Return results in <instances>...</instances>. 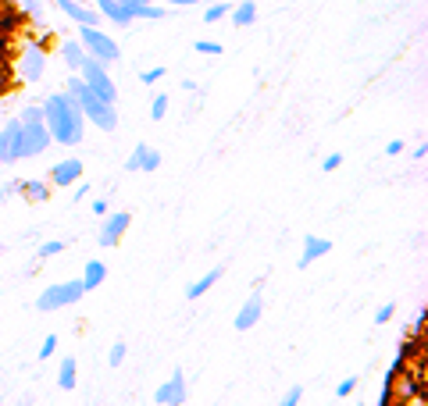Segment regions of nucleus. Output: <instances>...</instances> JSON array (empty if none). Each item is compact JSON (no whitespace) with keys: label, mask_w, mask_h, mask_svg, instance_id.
I'll use <instances>...</instances> for the list:
<instances>
[{"label":"nucleus","mask_w":428,"mask_h":406,"mask_svg":"<svg viewBox=\"0 0 428 406\" xmlns=\"http://www.w3.org/2000/svg\"><path fill=\"white\" fill-rule=\"evenodd\" d=\"M57 253H65V242H61V239H50V242L40 246V260H50V257H57Z\"/></svg>","instance_id":"nucleus-26"},{"label":"nucleus","mask_w":428,"mask_h":406,"mask_svg":"<svg viewBox=\"0 0 428 406\" xmlns=\"http://www.w3.org/2000/svg\"><path fill=\"white\" fill-rule=\"evenodd\" d=\"M425 153H428V146H425V143H418V146H414V161H425Z\"/></svg>","instance_id":"nucleus-40"},{"label":"nucleus","mask_w":428,"mask_h":406,"mask_svg":"<svg viewBox=\"0 0 428 406\" xmlns=\"http://www.w3.org/2000/svg\"><path fill=\"white\" fill-rule=\"evenodd\" d=\"M229 15H232V22H236L239 29H247V25L257 22V4H254V0H239V4H236Z\"/></svg>","instance_id":"nucleus-20"},{"label":"nucleus","mask_w":428,"mask_h":406,"mask_svg":"<svg viewBox=\"0 0 428 406\" xmlns=\"http://www.w3.org/2000/svg\"><path fill=\"white\" fill-rule=\"evenodd\" d=\"M339 164H343V153H328V157L321 161V171H335Z\"/></svg>","instance_id":"nucleus-35"},{"label":"nucleus","mask_w":428,"mask_h":406,"mask_svg":"<svg viewBox=\"0 0 428 406\" xmlns=\"http://www.w3.org/2000/svg\"><path fill=\"white\" fill-rule=\"evenodd\" d=\"M93 4H97L100 18H107V22L121 25V29H129V25H132V15L125 11V4H118V0H93Z\"/></svg>","instance_id":"nucleus-15"},{"label":"nucleus","mask_w":428,"mask_h":406,"mask_svg":"<svg viewBox=\"0 0 428 406\" xmlns=\"http://www.w3.org/2000/svg\"><path fill=\"white\" fill-rule=\"evenodd\" d=\"M0 164H4V146H0Z\"/></svg>","instance_id":"nucleus-42"},{"label":"nucleus","mask_w":428,"mask_h":406,"mask_svg":"<svg viewBox=\"0 0 428 406\" xmlns=\"http://www.w3.org/2000/svg\"><path fill=\"white\" fill-rule=\"evenodd\" d=\"M118 4H129V0H118Z\"/></svg>","instance_id":"nucleus-43"},{"label":"nucleus","mask_w":428,"mask_h":406,"mask_svg":"<svg viewBox=\"0 0 428 406\" xmlns=\"http://www.w3.org/2000/svg\"><path fill=\"white\" fill-rule=\"evenodd\" d=\"M89 207H93V214H97V217H107V214H111V203H107L104 196H97V200L89 203Z\"/></svg>","instance_id":"nucleus-36"},{"label":"nucleus","mask_w":428,"mask_h":406,"mask_svg":"<svg viewBox=\"0 0 428 406\" xmlns=\"http://www.w3.org/2000/svg\"><path fill=\"white\" fill-rule=\"evenodd\" d=\"M43 8H47V0H22V18L40 22L43 18Z\"/></svg>","instance_id":"nucleus-23"},{"label":"nucleus","mask_w":428,"mask_h":406,"mask_svg":"<svg viewBox=\"0 0 428 406\" xmlns=\"http://www.w3.org/2000/svg\"><path fill=\"white\" fill-rule=\"evenodd\" d=\"M50 146V132L43 121H22V161L25 157H36Z\"/></svg>","instance_id":"nucleus-8"},{"label":"nucleus","mask_w":428,"mask_h":406,"mask_svg":"<svg viewBox=\"0 0 428 406\" xmlns=\"http://www.w3.org/2000/svg\"><path fill=\"white\" fill-rule=\"evenodd\" d=\"M86 196H89V185H86V182H75V193H72V200H75V203H82Z\"/></svg>","instance_id":"nucleus-38"},{"label":"nucleus","mask_w":428,"mask_h":406,"mask_svg":"<svg viewBox=\"0 0 428 406\" xmlns=\"http://www.w3.org/2000/svg\"><path fill=\"white\" fill-rule=\"evenodd\" d=\"M57 353V335H47L43 338V350H40V360H50Z\"/></svg>","instance_id":"nucleus-32"},{"label":"nucleus","mask_w":428,"mask_h":406,"mask_svg":"<svg viewBox=\"0 0 428 406\" xmlns=\"http://www.w3.org/2000/svg\"><path fill=\"white\" fill-rule=\"evenodd\" d=\"M61 57H65V65L68 68H82V61H86V50H82V43L79 40H61Z\"/></svg>","instance_id":"nucleus-19"},{"label":"nucleus","mask_w":428,"mask_h":406,"mask_svg":"<svg viewBox=\"0 0 428 406\" xmlns=\"http://www.w3.org/2000/svg\"><path fill=\"white\" fill-rule=\"evenodd\" d=\"M328 249H332V242H328V239H321V235H303V253H300V267H311L314 260L328 257Z\"/></svg>","instance_id":"nucleus-14"},{"label":"nucleus","mask_w":428,"mask_h":406,"mask_svg":"<svg viewBox=\"0 0 428 406\" xmlns=\"http://www.w3.org/2000/svg\"><path fill=\"white\" fill-rule=\"evenodd\" d=\"M261 314H264V299H261V292H254L247 303L239 306V314H236L232 328H236V331H250V328L261 321Z\"/></svg>","instance_id":"nucleus-13"},{"label":"nucleus","mask_w":428,"mask_h":406,"mask_svg":"<svg viewBox=\"0 0 428 406\" xmlns=\"http://www.w3.org/2000/svg\"><path fill=\"white\" fill-rule=\"evenodd\" d=\"M0 146H4V164L22 161V121L18 118L0 125Z\"/></svg>","instance_id":"nucleus-9"},{"label":"nucleus","mask_w":428,"mask_h":406,"mask_svg":"<svg viewBox=\"0 0 428 406\" xmlns=\"http://www.w3.org/2000/svg\"><path fill=\"white\" fill-rule=\"evenodd\" d=\"M193 50H197V54H207V57H218V54H222V43H211V40H197V43H193Z\"/></svg>","instance_id":"nucleus-29"},{"label":"nucleus","mask_w":428,"mask_h":406,"mask_svg":"<svg viewBox=\"0 0 428 406\" xmlns=\"http://www.w3.org/2000/svg\"><path fill=\"white\" fill-rule=\"evenodd\" d=\"M86 50V57L100 61V65H114V61H121V47L118 40H111L100 25H79V36H75Z\"/></svg>","instance_id":"nucleus-2"},{"label":"nucleus","mask_w":428,"mask_h":406,"mask_svg":"<svg viewBox=\"0 0 428 406\" xmlns=\"http://www.w3.org/2000/svg\"><path fill=\"white\" fill-rule=\"evenodd\" d=\"M18 189H22V178H15V182H8V185H4V189H0V200H8V196H15Z\"/></svg>","instance_id":"nucleus-37"},{"label":"nucleus","mask_w":428,"mask_h":406,"mask_svg":"<svg viewBox=\"0 0 428 406\" xmlns=\"http://www.w3.org/2000/svg\"><path fill=\"white\" fill-rule=\"evenodd\" d=\"M186 370H182V367H175L171 370V378L165 382V385H158V392H154V403L158 406H182V403H186Z\"/></svg>","instance_id":"nucleus-7"},{"label":"nucleus","mask_w":428,"mask_h":406,"mask_svg":"<svg viewBox=\"0 0 428 406\" xmlns=\"http://www.w3.org/2000/svg\"><path fill=\"white\" fill-rule=\"evenodd\" d=\"M0 253H4V246H0Z\"/></svg>","instance_id":"nucleus-44"},{"label":"nucleus","mask_w":428,"mask_h":406,"mask_svg":"<svg viewBox=\"0 0 428 406\" xmlns=\"http://www.w3.org/2000/svg\"><path fill=\"white\" fill-rule=\"evenodd\" d=\"M75 182H82V161L79 157H65V161H57L50 168V182L47 185H57V189H72Z\"/></svg>","instance_id":"nucleus-10"},{"label":"nucleus","mask_w":428,"mask_h":406,"mask_svg":"<svg viewBox=\"0 0 428 406\" xmlns=\"http://www.w3.org/2000/svg\"><path fill=\"white\" fill-rule=\"evenodd\" d=\"M392 314H396V303H385V306H379V310H375V325H385Z\"/></svg>","instance_id":"nucleus-34"},{"label":"nucleus","mask_w":428,"mask_h":406,"mask_svg":"<svg viewBox=\"0 0 428 406\" xmlns=\"http://www.w3.org/2000/svg\"><path fill=\"white\" fill-rule=\"evenodd\" d=\"M104 278H107V264H104V260H89V264L82 267V278H79V282H82L86 292H93V289H100Z\"/></svg>","instance_id":"nucleus-17"},{"label":"nucleus","mask_w":428,"mask_h":406,"mask_svg":"<svg viewBox=\"0 0 428 406\" xmlns=\"http://www.w3.org/2000/svg\"><path fill=\"white\" fill-rule=\"evenodd\" d=\"M75 382H79V367H75V360H72V357L61 360V367H57V385L65 389V392H72Z\"/></svg>","instance_id":"nucleus-21"},{"label":"nucleus","mask_w":428,"mask_h":406,"mask_svg":"<svg viewBox=\"0 0 428 406\" xmlns=\"http://www.w3.org/2000/svg\"><path fill=\"white\" fill-rule=\"evenodd\" d=\"M353 389H357V378H353V374H350V378H343L339 385H335V396H339V399H346V396H350Z\"/></svg>","instance_id":"nucleus-33"},{"label":"nucleus","mask_w":428,"mask_h":406,"mask_svg":"<svg viewBox=\"0 0 428 406\" xmlns=\"http://www.w3.org/2000/svg\"><path fill=\"white\" fill-rule=\"evenodd\" d=\"M15 72H18L22 82H40L43 72H47V43L29 40L25 50H22V57H18V68Z\"/></svg>","instance_id":"nucleus-6"},{"label":"nucleus","mask_w":428,"mask_h":406,"mask_svg":"<svg viewBox=\"0 0 428 406\" xmlns=\"http://www.w3.org/2000/svg\"><path fill=\"white\" fill-rule=\"evenodd\" d=\"M168 8H182V4H197V0H165Z\"/></svg>","instance_id":"nucleus-41"},{"label":"nucleus","mask_w":428,"mask_h":406,"mask_svg":"<svg viewBox=\"0 0 428 406\" xmlns=\"http://www.w3.org/2000/svg\"><path fill=\"white\" fill-rule=\"evenodd\" d=\"M136 18H146V22H161V18H168V11H165L161 4H150V0H146V4L136 11Z\"/></svg>","instance_id":"nucleus-24"},{"label":"nucleus","mask_w":428,"mask_h":406,"mask_svg":"<svg viewBox=\"0 0 428 406\" xmlns=\"http://www.w3.org/2000/svg\"><path fill=\"white\" fill-rule=\"evenodd\" d=\"M385 153H389V157H396V153H404V139H392V143L385 146Z\"/></svg>","instance_id":"nucleus-39"},{"label":"nucleus","mask_w":428,"mask_h":406,"mask_svg":"<svg viewBox=\"0 0 428 406\" xmlns=\"http://www.w3.org/2000/svg\"><path fill=\"white\" fill-rule=\"evenodd\" d=\"M229 11H232V4H229V0H211V4H207V11H204V22H207V25H214V22H222Z\"/></svg>","instance_id":"nucleus-22"},{"label":"nucleus","mask_w":428,"mask_h":406,"mask_svg":"<svg viewBox=\"0 0 428 406\" xmlns=\"http://www.w3.org/2000/svg\"><path fill=\"white\" fill-rule=\"evenodd\" d=\"M222 274H225V267H211L204 278H197V282L186 289V296H190V299H200L207 289H214V286H218V278H222Z\"/></svg>","instance_id":"nucleus-18"},{"label":"nucleus","mask_w":428,"mask_h":406,"mask_svg":"<svg viewBox=\"0 0 428 406\" xmlns=\"http://www.w3.org/2000/svg\"><path fill=\"white\" fill-rule=\"evenodd\" d=\"M75 75L89 86V93H93L97 100H104V104H114V100H118V86H114V79L107 75V65H100V61L86 57L82 68H79Z\"/></svg>","instance_id":"nucleus-3"},{"label":"nucleus","mask_w":428,"mask_h":406,"mask_svg":"<svg viewBox=\"0 0 428 406\" xmlns=\"http://www.w3.org/2000/svg\"><path fill=\"white\" fill-rule=\"evenodd\" d=\"M300 399H303V389H300V385H293V389L282 396V403H279V406H300Z\"/></svg>","instance_id":"nucleus-31"},{"label":"nucleus","mask_w":428,"mask_h":406,"mask_svg":"<svg viewBox=\"0 0 428 406\" xmlns=\"http://www.w3.org/2000/svg\"><path fill=\"white\" fill-rule=\"evenodd\" d=\"M125 168H129V171H158V168H161V153L150 146V143H139V146L129 153Z\"/></svg>","instance_id":"nucleus-12"},{"label":"nucleus","mask_w":428,"mask_h":406,"mask_svg":"<svg viewBox=\"0 0 428 406\" xmlns=\"http://www.w3.org/2000/svg\"><path fill=\"white\" fill-rule=\"evenodd\" d=\"M125 353H129V346H125V342H114V346H111V353H107V364H111V367L125 364Z\"/></svg>","instance_id":"nucleus-27"},{"label":"nucleus","mask_w":428,"mask_h":406,"mask_svg":"<svg viewBox=\"0 0 428 406\" xmlns=\"http://www.w3.org/2000/svg\"><path fill=\"white\" fill-rule=\"evenodd\" d=\"M129 210H118V214H107L104 217V225H100V246H118L121 235L129 232Z\"/></svg>","instance_id":"nucleus-11"},{"label":"nucleus","mask_w":428,"mask_h":406,"mask_svg":"<svg viewBox=\"0 0 428 406\" xmlns=\"http://www.w3.org/2000/svg\"><path fill=\"white\" fill-rule=\"evenodd\" d=\"M425 318H428V310L421 306V310H418V318H414V325H411L404 335H407V338H421V331H425Z\"/></svg>","instance_id":"nucleus-28"},{"label":"nucleus","mask_w":428,"mask_h":406,"mask_svg":"<svg viewBox=\"0 0 428 406\" xmlns=\"http://www.w3.org/2000/svg\"><path fill=\"white\" fill-rule=\"evenodd\" d=\"M82 296H86V289H82L79 278H68V282H54V286H47V289L40 292L36 310L50 314V310H61V306H75Z\"/></svg>","instance_id":"nucleus-4"},{"label":"nucleus","mask_w":428,"mask_h":406,"mask_svg":"<svg viewBox=\"0 0 428 406\" xmlns=\"http://www.w3.org/2000/svg\"><path fill=\"white\" fill-rule=\"evenodd\" d=\"M165 72H168V68H146V72L139 75V82H143V86H154V82L165 79Z\"/></svg>","instance_id":"nucleus-30"},{"label":"nucleus","mask_w":428,"mask_h":406,"mask_svg":"<svg viewBox=\"0 0 428 406\" xmlns=\"http://www.w3.org/2000/svg\"><path fill=\"white\" fill-rule=\"evenodd\" d=\"M75 104H79V111H82V118L89 121V125H97L100 132H114L118 129V111H114V104H104V100H97L93 93H89V86L75 97Z\"/></svg>","instance_id":"nucleus-5"},{"label":"nucleus","mask_w":428,"mask_h":406,"mask_svg":"<svg viewBox=\"0 0 428 406\" xmlns=\"http://www.w3.org/2000/svg\"><path fill=\"white\" fill-rule=\"evenodd\" d=\"M18 196H25L29 203H47V200H50V185H47L43 178H22Z\"/></svg>","instance_id":"nucleus-16"},{"label":"nucleus","mask_w":428,"mask_h":406,"mask_svg":"<svg viewBox=\"0 0 428 406\" xmlns=\"http://www.w3.org/2000/svg\"><path fill=\"white\" fill-rule=\"evenodd\" d=\"M357 406H360V403H357Z\"/></svg>","instance_id":"nucleus-45"},{"label":"nucleus","mask_w":428,"mask_h":406,"mask_svg":"<svg viewBox=\"0 0 428 406\" xmlns=\"http://www.w3.org/2000/svg\"><path fill=\"white\" fill-rule=\"evenodd\" d=\"M168 114V93H158V97H154V104H150V118H154V121H161Z\"/></svg>","instance_id":"nucleus-25"},{"label":"nucleus","mask_w":428,"mask_h":406,"mask_svg":"<svg viewBox=\"0 0 428 406\" xmlns=\"http://www.w3.org/2000/svg\"><path fill=\"white\" fill-rule=\"evenodd\" d=\"M40 107H43V125L50 132V143H61V146H79L82 143L86 118H82L79 104L68 97V93H50Z\"/></svg>","instance_id":"nucleus-1"}]
</instances>
